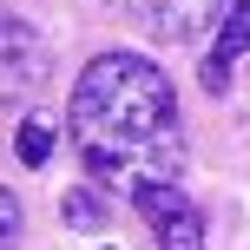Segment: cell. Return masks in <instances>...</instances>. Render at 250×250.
<instances>
[{"label":"cell","instance_id":"obj_4","mask_svg":"<svg viewBox=\"0 0 250 250\" xmlns=\"http://www.w3.org/2000/svg\"><path fill=\"white\" fill-rule=\"evenodd\" d=\"M250 46V0H230V13L217 20V40H211V60H204V92H230V66H237V53Z\"/></svg>","mask_w":250,"mask_h":250},{"label":"cell","instance_id":"obj_7","mask_svg":"<svg viewBox=\"0 0 250 250\" xmlns=\"http://www.w3.org/2000/svg\"><path fill=\"white\" fill-rule=\"evenodd\" d=\"M60 211H66V224H73V230H105V204L92 198L86 185H79V191H66V204H60Z\"/></svg>","mask_w":250,"mask_h":250},{"label":"cell","instance_id":"obj_8","mask_svg":"<svg viewBox=\"0 0 250 250\" xmlns=\"http://www.w3.org/2000/svg\"><path fill=\"white\" fill-rule=\"evenodd\" d=\"M20 224H26V217H20V198H13V191H0V250L20 244Z\"/></svg>","mask_w":250,"mask_h":250},{"label":"cell","instance_id":"obj_6","mask_svg":"<svg viewBox=\"0 0 250 250\" xmlns=\"http://www.w3.org/2000/svg\"><path fill=\"white\" fill-rule=\"evenodd\" d=\"M53 145H60V132H53V119H26L20 125V138H13V151H20V165H46L53 158Z\"/></svg>","mask_w":250,"mask_h":250},{"label":"cell","instance_id":"obj_2","mask_svg":"<svg viewBox=\"0 0 250 250\" xmlns=\"http://www.w3.org/2000/svg\"><path fill=\"white\" fill-rule=\"evenodd\" d=\"M132 204H138V217L151 224L158 250H204V211L178 185H151V191H138Z\"/></svg>","mask_w":250,"mask_h":250},{"label":"cell","instance_id":"obj_3","mask_svg":"<svg viewBox=\"0 0 250 250\" xmlns=\"http://www.w3.org/2000/svg\"><path fill=\"white\" fill-rule=\"evenodd\" d=\"M46 66H53V60H46V40H40L26 20L0 13V99H26V92H40Z\"/></svg>","mask_w":250,"mask_h":250},{"label":"cell","instance_id":"obj_1","mask_svg":"<svg viewBox=\"0 0 250 250\" xmlns=\"http://www.w3.org/2000/svg\"><path fill=\"white\" fill-rule=\"evenodd\" d=\"M73 145L92 185L138 191L178 185L185 171V125H178V92L145 53H99L73 86Z\"/></svg>","mask_w":250,"mask_h":250},{"label":"cell","instance_id":"obj_5","mask_svg":"<svg viewBox=\"0 0 250 250\" xmlns=\"http://www.w3.org/2000/svg\"><path fill=\"white\" fill-rule=\"evenodd\" d=\"M145 13H151V26H158L165 40H198V33H211V20L230 13V7L224 0H145Z\"/></svg>","mask_w":250,"mask_h":250}]
</instances>
